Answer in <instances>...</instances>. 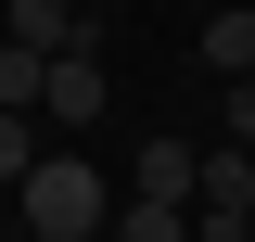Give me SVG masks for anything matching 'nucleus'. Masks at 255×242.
I'll list each match as a JSON object with an SVG mask.
<instances>
[{
    "label": "nucleus",
    "mask_w": 255,
    "mask_h": 242,
    "mask_svg": "<svg viewBox=\"0 0 255 242\" xmlns=\"http://www.w3.org/2000/svg\"><path fill=\"white\" fill-rule=\"evenodd\" d=\"M38 77H51V51L0 26V115H38Z\"/></svg>",
    "instance_id": "obj_6"
},
{
    "label": "nucleus",
    "mask_w": 255,
    "mask_h": 242,
    "mask_svg": "<svg viewBox=\"0 0 255 242\" xmlns=\"http://www.w3.org/2000/svg\"><path fill=\"white\" fill-rule=\"evenodd\" d=\"M90 242H102V230H90Z\"/></svg>",
    "instance_id": "obj_10"
},
{
    "label": "nucleus",
    "mask_w": 255,
    "mask_h": 242,
    "mask_svg": "<svg viewBox=\"0 0 255 242\" xmlns=\"http://www.w3.org/2000/svg\"><path fill=\"white\" fill-rule=\"evenodd\" d=\"M102 242H191V204H166V191H128V217H102Z\"/></svg>",
    "instance_id": "obj_5"
},
{
    "label": "nucleus",
    "mask_w": 255,
    "mask_h": 242,
    "mask_svg": "<svg viewBox=\"0 0 255 242\" xmlns=\"http://www.w3.org/2000/svg\"><path fill=\"white\" fill-rule=\"evenodd\" d=\"M191 166H204L191 140H128V191H166V204H191Z\"/></svg>",
    "instance_id": "obj_3"
},
{
    "label": "nucleus",
    "mask_w": 255,
    "mask_h": 242,
    "mask_svg": "<svg viewBox=\"0 0 255 242\" xmlns=\"http://www.w3.org/2000/svg\"><path fill=\"white\" fill-rule=\"evenodd\" d=\"M243 242H255V230H243Z\"/></svg>",
    "instance_id": "obj_11"
},
{
    "label": "nucleus",
    "mask_w": 255,
    "mask_h": 242,
    "mask_svg": "<svg viewBox=\"0 0 255 242\" xmlns=\"http://www.w3.org/2000/svg\"><path fill=\"white\" fill-rule=\"evenodd\" d=\"M26 127H38V115H0V179H26V166H38V140H26Z\"/></svg>",
    "instance_id": "obj_8"
},
{
    "label": "nucleus",
    "mask_w": 255,
    "mask_h": 242,
    "mask_svg": "<svg viewBox=\"0 0 255 242\" xmlns=\"http://www.w3.org/2000/svg\"><path fill=\"white\" fill-rule=\"evenodd\" d=\"M38 115H51V127H102V64H90V38H77V51H51Z\"/></svg>",
    "instance_id": "obj_2"
},
{
    "label": "nucleus",
    "mask_w": 255,
    "mask_h": 242,
    "mask_svg": "<svg viewBox=\"0 0 255 242\" xmlns=\"http://www.w3.org/2000/svg\"><path fill=\"white\" fill-rule=\"evenodd\" d=\"M0 26L38 38V51H77V38H90V13H77V0H0Z\"/></svg>",
    "instance_id": "obj_4"
},
{
    "label": "nucleus",
    "mask_w": 255,
    "mask_h": 242,
    "mask_svg": "<svg viewBox=\"0 0 255 242\" xmlns=\"http://www.w3.org/2000/svg\"><path fill=\"white\" fill-rule=\"evenodd\" d=\"M204 64H217V77H255V0L204 13Z\"/></svg>",
    "instance_id": "obj_7"
},
{
    "label": "nucleus",
    "mask_w": 255,
    "mask_h": 242,
    "mask_svg": "<svg viewBox=\"0 0 255 242\" xmlns=\"http://www.w3.org/2000/svg\"><path fill=\"white\" fill-rule=\"evenodd\" d=\"M230 140H255V77H230Z\"/></svg>",
    "instance_id": "obj_9"
},
{
    "label": "nucleus",
    "mask_w": 255,
    "mask_h": 242,
    "mask_svg": "<svg viewBox=\"0 0 255 242\" xmlns=\"http://www.w3.org/2000/svg\"><path fill=\"white\" fill-rule=\"evenodd\" d=\"M13 204H26V242H90L115 217V179H102L90 153H38L26 179H13Z\"/></svg>",
    "instance_id": "obj_1"
}]
</instances>
